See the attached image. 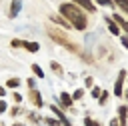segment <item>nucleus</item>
Listing matches in <instances>:
<instances>
[{"mask_svg": "<svg viewBox=\"0 0 128 126\" xmlns=\"http://www.w3.org/2000/svg\"><path fill=\"white\" fill-rule=\"evenodd\" d=\"M60 16L72 28H76V30H86L88 28V16H86V12L80 6H76L74 2H62L60 4Z\"/></svg>", "mask_w": 128, "mask_h": 126, "instance_id": "obj_1", "label": "nucleus"}, {"mask_svg": "<svg viewBox=\"0 0 128 126\" xmlns=\"http://www.w3.org/2000/svg\"><path fill=\"white\" fill-rule=\"evenodd\" d=\"M48 36L56 42V44H60V46H64L66 50H70V52H76V54H80V46L76 44V42H72L62 30H58V28H48Z\"/></svg>", "mask_w": 128, "mask_h": 126, "instance_id": "obj_2", "label": "nucleus"}, {"mask_svg": "<svg viewBox=\"0 0 128 126\" xmlns=\"http://www.w3.org/2000/svg\"><path fill=\"white\" fill-rule=\"evenodd\" d=\"M76 6H80L84 12H96V6L92 4V0H72Z\"/></svg>", "mask_w": 128, "mask_h": 126, "instance_id": "obj_3", "label": "nucleus"}, {"mask_svg": "<svg viewBox=\"0 0 128 126\" xmlns=\"http://www.w3.org/2000/svg\"><path fill=\"white\" fill-rule=\"evenodd\" d=\"M30 102L34 106H42V98H40V92L36 88H30Z\"/></svg>", "mask_w": 128, "mask_h": 126, "instance_id": "obj_4", "label": "nucleus"}, {"mask_svg": "<svg viewBox=\"0 0 128 126\" xmlns=\"http://www.w3.org/2000/svg\"><path fill=\"white\" fill-rule=\"evenodd\" d=\"M112 20L118 24V28H122V30H126V32H128V20H126V18H122L120 14H114V16H112Z\"/></svg>", "mask_w": 128, "mask_h": 126, "instance_id": "obj_5", "label": "nucleus"}, {"mask_svg": "<svg viewBox=\"0 0 128 126\" xmlns=\"http://www.w3.org/2000/svg\"><path fill=\"white\" fill-rule=\"evenodd\" d=\"M124 76H126V72L122 70V72H120V76H118V80H116V86H114V94H116V96H120V94H122V80H124Z\"/></svg>", "mask_w": 128, "mask_h": 126, "instance_id": "obj_6", "label": "nucleus"}, {"mask_svg": "<svg viewBox=\"0 0 128 126\" xmlns=\"http://www.w3.org/2000/svg\"><path fill=\"white\" fill-rule=\"evenodd\" d=\"M20 4H22V0H12V4H10V16H16L20 12Z\"/></svg>", "mask_w": 128, "mask_h": 126, "instance_id": "obj_7", "label": "nucleus"}, {"mask_svg": "<svg viewBox=\"0 0 128 126\" xmlns=\"http://www.w3.org/2000/svg\"><path fill=\"white\" fill-rule=\"evenodd\" d=\"M112 4H114V6H118L124 14H128V0H112Z\"/></svg>", "mask_w": 128, "mask_h": 126, "instance_id": "obj_8", "label": "nucleus"}, {"mask_svg": "<svg viewBox=\"0 0 128 126\" xmlns=\"http://www.w3.org/2000/svg\"><path fill=\"white\" fill-rule=\"evenodd\" d=\"M106 22H108V30L112 32V34H118L120 32V28H118V24L112 20V18H106Z\"/></svg>", "mask_w": 128, "mask_h": 126, "instance_id": "obj_9", "label": "nucleus"}, {"mask_svg": "<svg viewBox=\"0 0 128 126\" xmlns=\"http://www.w3.org/2000/svg\"><path fill=\"white\" fill-rule=\"evenodd\" d=\"M22 46H24L28 52H38V48H40L36 42H24V40H22Z\"/></svg>", "mask_w": 128, "mask_h": 126, "instance_id": "obj_10", "label": "nucleus"}, {"mask_svg": "<svg viewBox=\"0 0 128 126\" xmlns=\"http://www.w3.org/2000/svg\"><path fill=\"white\" fill-rule=\"evenodd\" d=\"M60 100H62V106H70V104H72V96H70V94H66V92H62Z\"/></svg>", "mask_w": 128, "mask_h": 126, "instance_id": "obj_11", "label": "nucleus"}, {"mask_svg": "<svg viewBox=\"0 0 128 126\" xmlns=\"http://www.w3.org/2000/svg\"><path fill=\"white\" fill-rule=\"evenodd\" d=\"M32 70H34V74H36L38 78H42V76H44V72H42V68H40L38 64H32Z\"/></svg>", "mask_w": 128, "mask_h": 126, "instance_id": "obj_12", "label": "nucleus"}, {"mask_svg": "<svg viewBox=\"0 0 128 126\" xmlns=\"http://www.w3.org/2000/svg\"><path fill=\"white\" fill-rule=\"evenodd\" d=\"M50 66H52V70H54V72H56V74H62V66H60V64H58V62H52V64H50Z\"/></svg>", "mask_w": 128, "mask_h": 126, "instance_id": "obj_13", "label": "nucleus"}, {"mask_svg": "<svg viewBox=\"0 0 128 126\" xmlns=\"http://www.w3.org/2000/svg\"><path fill=\"white\" fill-rule=\"evenodd\" d=\"M18 82H20L18 78H10V80L6 82V86H10V88H16V86H18Z\"/></svg>", "mask_w": 128, "mask_h": 126, "instance_id": "obj_14", "label": "nucleus"}, {"mask_svg": "<svg viewBox=\"0 0 128 126\" xmlns=\"http://www.w3.org/2000/svg\"><path fill=\"white\" fill-rule=\"evenodd\" d=\"M96 4H100V6H114L112 0H96Z\"/></svg>", "mask_w": 128, "mask_h": 126, "instance_id": "obj_15", "label": "nucleus"}, {"mask_svg": "<svg viewBox=\"0 0 128 126\" xmlns=\"http://www.w3.org/2000/svg\"><path fill=\"white\" fill-rule=\"evenodd\" d=\"M84 122H86V126H100V124H98V122H94L92 118H86Z\"/></svg>", "mask_w": 128, "mask_h": 126, "instance_id": "obj_16", "label": "nucleus"}, {"mask_svg": "<svg viewBox=\"0 0 128 126\" xmlns=\"http://www.w3.org/2000/svg\"><path fill=\"white\" fill-rule=\"evenodd\" d=\"M82 96H84V92H82V90H76L72 98H74V100H78V98H82Z\"/></svg>", "mask_w": 128, "mask_h": 126, "instance_id": "obj_17", "label": "nucleus"}, {"mask_svg": "<svg viewBox=\"0 0 128 126\" xmlns=\"http://www.w3.org/2000/svg\"><path fill=\"white\" fill-rule=\"evenodd\" d=\"M10 44H12V46H14V48H18V46H22V40H12V42H10Z\"/></svg>", "mask_w": 128, "mask_h": 126, "instance_id": "obj_18", "label": "nucleus"}, {"mask_svg": "<svg viewBox=\"0 0 128 126\" xmlns=\"http://www.w3.org/2000/svg\"><path fill=\"white\" fill-rule=\"evenodd\" d=\"M106 100H108V94H106V92H104V94H102V96H100V104H106Z\"/></svg>", "mask_w": 128, "mask_h": 126, "instance_id": "obj_19", "label": "nucleus"}, {"mask_svg": "<svg viewBox=\"0 0 128 126\" xmlns=\"http://www.w3.org/2000/svg\"><path fill=\"white\" fill-rule=\"evenodd\" d=\"M122 46H124V48H128V36H124V38H122Z\"/></svg>", "mask_w": 128, "mask_h": 126, "instance_id": "obj_20", "label": "nucleus"}, {"mask_svg": "<svg viewBox=\"0 0 128 126\" xmlns=\"http://www.w3.org/2000/svg\"><path fill=\"white\" fill-rule=\"evenodd\" d=\"M98 94H100V88H94V90H92V96H94V98H96V96H98Z\"/></svg>", "mask_w": 128, "mask_h": 126, "instance_id": "obj_21", "label": "nucleus"}, {"mask_svg": "<svg viewBox=\"0 0 128 126\" xmlns=\"http://www.w3.org/2000/svg\"><path fill=\"white\" fill-rule=\"evenodd\" d=\"M4 110H6V104H4V102H0V112H4Z\"/></svg>", "mask_w": 128, "mask_h": 126, "instance_id": "obj_22", "label": "nucleus"}, {"mask_svg": "<svg viewBox=\"0 0 128 126\" xmlns=\"http://www.w3.org/2000/svg\"><path fill=\"white\" fill-rule=\"evenodd\" d=\"M0 96H4V88H0Z\"/></svg>", "mask_w": 128, "mask_h": 126, "instance_id": "obj_23", "label": "nucleus"}, {"mask_svg": "<svg viewBox=\"0 0 128 126\" xmlns=\"http://www.w3.org/2000/svg\"><path fill=\"white\" fill-rule=\"evenodd\" d=\"M14 126H22V124H14Z\"/></svg>", "mask_w": 128, "mask_h": 126, "instance_id": "obj_24", "label": "nucleus"}]
</instances>
